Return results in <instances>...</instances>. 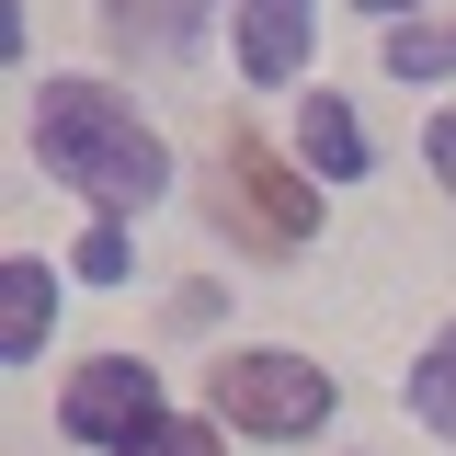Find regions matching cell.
Masks as SVG:
<instances>
[{"label":"cell","mask_w":456,"mask_h":456,"mask_svg":"<svg viewBox=\"0 0 456 456\" xmlns=\"http://www.w3.org/2000/svg\"><path fill=\"white\" fill-rule=\"evenodd\" d=\"M35 160H46L57 183H80L92 206H114V217H126V206H160V183H171L160 137L114 103L103 80H46V92H35Z\"/></svg>","instance_id":"obj_1"},{"label":"cell","mask_w":456,"mask_h":456,"mask_svg":"<svg viewBox=\"0 0 456 456\" xmlns=\"http://www.w3.org/2000/svg\"><path fill=\"white\" fill-rule=\"evenodd\" d=\"M217 228H240L251 251H297L320 228V183H297L263 137H228L217 149Z\"/></svg>","instance_id":"obj_2"},{"label":"cell","mask_w":456,"mask_h":456,"mask_svg":"<svg viewBox=\"0 0 456 456\" xmlns=\"http://www.w3.org/2000/svg\"><path fill=\"white\" fill-rule=\"evenodd\" d=\"M331 399L342 388L308 354H217V422H240V434H320Z\"/></svg>","instance_id":"obj_3"},{"label":"cell","mask_w":456,"mask_h":456,"mask_svg":"<svg viewBox=\"0 0 456 456\" xmlns=\"http://www.w3.org/2000/svg\"><path fill=\"white\" fill-rule=\"evenodd\" d=\"M57 422H69L80 445H137L149 422H171V411H160V365H137V354L80 365V377H69V399H57Z\"/></svg>","instance_id":"obj_4"},{"label":"cell","mask_w":456,"mask_h":456,"mask_svg":"<svg viewBox=\"0 0 456 456\" xmlns=\"http://www.w3.org/2000/svg\"><path fill=\"white\" fill-rule=\"evenodd\" d=\"M297 57H308V0H240V69L297 80Z\"/></svg>","instance_id":"obj_5"},{"label":"cell","mask_w":456,"mask_h":456,"mask_svg":"<svg viewBox=\"0 0 456 456\" xmlns=\"http://www.w3.org/2000/svg\"><path fill=\"white\" fill-rule=\"evenodd\" d=\"M46 320H57L46 263H0V365H35L46 354Z\"/></svg>","instance_id":"obj_6"},{"label":"cell","mask_w":456,"mask_h":456,"mask_svg":"<svg viewBox=\"0 0 456 456\" xmlns=\"http://www.w3.org/2000/svg\"><path fill=\"white\" fill-rule=\"evenodd\" d=\"M308 171H331V183L365 171V126L342 114V92H308Z\"/></svg>","instance_id":"obj_7"},{"label":"cell","mask_w":456,"mask_h":456,"mask_svg":"<svg viewBox=\"0 0 456 456\" xmlns=\"http://www.w3.org/2000/svg\"><path fill=\"white\" fill-rule=\"evenodd\" d=\"M411 422H434V434L456 445V320L434 331V354L411 365Z\"/></svg>","instance_id":"obj_8"},{"label":"cell","mask_w":456,"mask_h":456,"mask_svg":"<svg viewBox=\"0 0 456 456\" xmlns=\"http://www.w3.org/2000/svg\"><path fill=\"white\" fill-rule=\"evenodd\" d=\"M114 46H183L194 35V0H103Z\"/></svg>","instance_id":"obj_9"},{"label":"cell","mask_w":456,"mask_h":456,"mask_svg":"<svg viewBox=\"0 0 456 456\" xmlns=\"http://www.w3.org/2000/svg\"><path fill=\"white\" fill-rule=\"evenodd\" d=\"M388 69L399 80H445L456 69V23H388Z\"/></svg>","instance_id":"obj_10"},{"label":"cell","mask_w":456,"mask_h":456,"mask_svg":"<svg viewBox=\"0 0 456 456\" xmlns=\"http://www.w3.org/2000/svg\"><path fill=\"white\" fill-rule=\"evenodd\" d=\"M126 456H217V434H206V422H149Z\"/></svg>","instance_id":"obj_11"},{"label":"cell","mask_w":456,"mask_h":456,"mask_svg":"<svg viewBox=\"0 0 456 456\" xmlns=\"http://www.w3.org/2000/svg\"><path fill=\"white\" fill-rule=\"evenodd\" d=\"M80 274H92V285H114V274H126V228H92V240H80Z\"/></svg>","instance_id":"obj_12"},{"label":"cell","mask_w":456,"mask_h":456,"mask_svg":"<svg viewBox=\"0 0 456 456\" xmlns=\"http://www.w3.org/2000/svg\"><path fill=\"white\" fill-rule=\"evenodd\" d=\"M422 160H434V171L456 183V114H434V137H422Z\"/></svg>","instance_id":"obj_13"},{"label":"cell","mask_w":456,"mask_h":456,"mask_svg":"<svg viewBox=\"0 0 456 456\" xmlns=\"http://www.w3.org/2000/svg\"><path fill=\"white\" fill-rule=\"evenodd\" d=\"M365 12H399V0H365Z\"/></svg>","instance_id":"obj_14"}]
</instances>
